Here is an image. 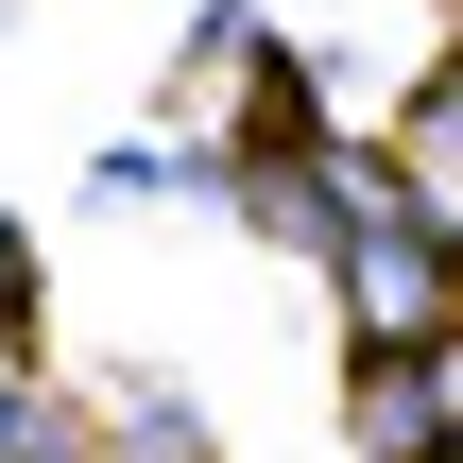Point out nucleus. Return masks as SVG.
Listing matches in <instances>:
<instances>
[{
    "label": "nucleus",
    "instance_id": "obj_1",
    "mask_svg": "<svg viewBox=\"0 0 463 463\" xmlns=\"http://www.w3.org/2000/svg\"><path fill=\"white\" fill-rule=\"evenodd\" d=\"M430 137H447V155H463V52H447V69H430Z\"/></svg>",
    "mask_w": 463,
    "mask_h": 463
},
{
    "label": "nucleus",
    "instance_id": "obj_2",
    "mask_svg": "<svg viewBox=\"0 0 463 463\" xmlns=\"http://www.w3.org/2000/svg\"><path fill=\"white\" fill-rule=\"evenodd\" d=\"M17 292H34V275H17V223H0V309H17Z\"/></svg>",
    "mask_w": 463,
    "mask_h": 463
}]
</instances>
